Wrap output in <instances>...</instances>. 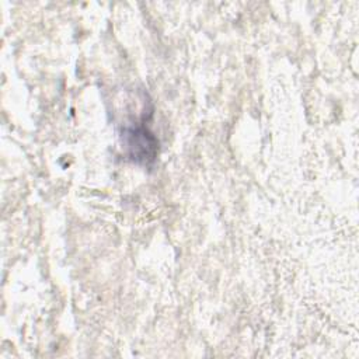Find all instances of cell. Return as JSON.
<instances>
[{
  "mask_svg": "<svg viewBox=\"0 0 359 359\" xmlns=\"http://www.w3.org/2000/svg\"><path fill=\"white\" fill-rule=\"evenodd\" d=\"M123 136L126 137V147L129 149L130 157L143 163L154 158L157 151V140L151 133L147 132L144 126L126 129Z\"/></svg>",
  "mask_w": 359,
  "mask_h": 359,
  "instance_id": "cell-1",
  "label": "cell"
}]
</instances>
